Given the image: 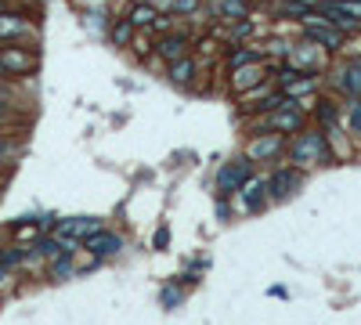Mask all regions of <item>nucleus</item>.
<instances>
[{
    "label": "nucleus",
    "mask_w": 361,
    "mask_h": 325,
    "mask_svg": "<svg viewBox=\"0 0 361 325\" xmlns=\"http://www.w3.org/2000/svg\"><path fill=\"white\" fill-rule=\"evenodd\" d=\"M322 156H325L322 134H304L300 141H296V148H293V159H296V163H318Z\"/></svg>",
    "instance_id": "nucleus-1"
},
{
    "label": "nucleus",
    "mask_w": 361,
    "mask_h": 325,
    "mask_svg": "<svg viewBox=\"0 0 361 325\" xmlns=\"http://www.w3.org/2000/svg\"><path fill=\"white\" fill-rule=\"evenodd\" d=\"M304 29H307L311 40L325 43V48H336V43H339V29L325 26V18H318V15H307V18H304Z\"/></svg>",
    "instance_id": "nucleus-2"
},
{
    "label": "nucleus",
    "mask_w": 361,
    "mask_h": 325,
    "mask_svg": "<svg viewBox=\"0 0 361 325\" xmlns=\"http://www.w3.org/2000/svg\"><path fill=\"white\" fill-rule=\"evenodd\" d=\"M83 243H87V250L98 253V257H109V253H116V250L123 246L119 235H112V231H91L87 238H83Z\"/></svg>",
    "instance_id": "nucleus-3"
},
{
    "label": "nucleus",
    "mask_w": 361,
    "mask_h": 325,
    "mask_svg": "<svg viewBox=\"0 0 361 325\" xmlns=\"http://www.w3.org/2000/svg\"><path fill=\"white\" fill-rule=\"evenodd\" d=\"M91 231H98L94 217H73V221H61V224H58V235H61V238H87Z\"/></svg>",
    "instance_id": "nucleus-4"
},
{
    "label": "nucleus",
    "mask_w": 361,
    "mask_h": 325,
    "mask_svg": "<svg viewBox=\"0 0 361 325\" xmlns=\"http://www.w3.org/2000/svg\"><path fill=\"white\" fill-rule=\"evenodd\" d=\"M246 178H249V166H246V163H231V166H224V170L217 173V185H221L224 192H228V188L235 192L239 185H246Z\"/></svg>",
    "instance_id": "nucleus-5"
},
{
    "label": "nucleus",
    "mask_w": 361,
    "mask_h": 325,
    "mask_svg": "<svg viewBox=\"0 0 361 325\" xmlns=\"http://www.w3.org/2000/svg\"><path fill=\"white\" fill-rule=\"evenodd\" d=\"M0 65H4V73H26L33 65V58L26 51H18V48H4L0 51Z\"/></svg>",
    "instance_id": "nucleus-6"
},
{
    "label": "nucleus",
    "mask_w": 361,
    "mask_h": 325,
    "mask_svg": "<svg viewBox=\"0 0 361 325\" xmlns=\"http://www.w3.org/2000/svg\"><path fill=\"white\" fill-rule=\"evenodd\" d=\"M29 26H26V18H18V15H4L0 11V40H11V36H26Z\"/></svg>",
    "instance_id": "nucleus-7"
},
{
    "label": "nucleus",
    "mask_w": 361,
    "mask_h": 325,
    "mask_svg": "<svg viewBox=\"0 0 361 325\" xmlns=\"http://www.w3.org/2000/svg\"><path fill=\"white\" fill-rule=\"evenodd\" d=\"M239 87V91H249L253 83H260V69H253V65H242V69L235 73V80H231Z\"/></svg>",
    "instance_id": "nucleus-8"
},
{
    "label": "nucleus",
    "mask_w": 361,
    "mask_h": 325,
    "mask_svg": "<svg viewBox=\"0 0 361 325\" xmlns=\"http://www.w3.org/2000/svg\"><path fill=\"white\" fill-rule=\"evenodd\" d=\"M296 185V173H289V170H282V173H274V181H271V188H274V195L279 199H286L289 195V188Z\"/></svg>",
    "instance_id": "nucleus-9"
},
{
    "label": "nucleus",
    "mask_w": 361,
    "mask_h": 325,
    "mask_svg": "<svg viewBox=\"0 0 361 325\" xmlns=\"http://www.w3.org/2000/svg\"><path fill=\"white\" fill-rule=\"evenodd\" d=\"M264 192H267V185H264V181H249V185H246V206H249V210H257V206L264 203Z\"/></svg>",
    "instance_id": "nucleus-10"
},
{
    "label": "nucleus",
    "mask_w": 361,
    "mask_h": 325,
    "mask_svg": "<svg viewBox=\"0 0 361 325\" xmlns=\"http://www.w3.org/2000/svg\"><path fill=\"white\" fill-rule=\"evenodd\" d=\"M271 127H279V130H296L300 127V113H296V108H286V113H279L271 120Z\"/></svg>",
    "instance_id": "nucleus-11"
},
{
    "label": "nucleus",
    "mask_w": 361,
    "mask_h": 325,
    "mask_svg": "<svg viewBox=\"0 0 361 325\" xmlns=\"http://www.w3.org/2000/svg\"><path fill=\"white\" fill-rule=\"evenodd\" d=\"M159 48H163V58L177 62V58L184 55V40H181V36H170V40H163V43H159Z\"/></svg>",
    "instance_id": "nucleus-12"
},
{
    "label": "nucleus",
    "mask_w": 361,
    "mask_h": 325,
    "mask_svg": "<svg viewBox=\"0 0 361 325\" xmlns=\"http://www.w3.org/2000/svg\"><path fill=\"white\" fill-rule=\"evenodd\" d=\"M339 87H344V91H351V94H361V69H358V65H351V69L344 73Z\"/></svg>",
    "instance_id": "nucleus-13"
},
{
    "label": "nucleus",
    "mask_w": 361,
    "mask_h": 325,
    "mask_svg": "<svg viewBox=\"0 0 361 325\" xmlns=\"http://www.w3.org/2000/svg\"><path fill=\"white\" fill-rule=\"evenodd\" d=\"M156 18H159V15H156L152 8H148V4H145V8H134V15H131V22H134V26H152Z\"/></svg>",
    "instance_id": "nucleus-14"
},
{
    "label": "nucleus",
    "mask_w": 361,
    "mask_h": 325,
    "mask_svg": "<svg viewBox=\"0 0 361 325\" xmlns=\"http://www.w3.org/2000/svg\"><path fill=\"white\" fill-rule=\"evenodd\" d=\"M192 73H196V65L192 62H184V58H177V65H174V80H192Z\"/></svg>",
    "instance_id": "nucleus-15"
},
{
    "label": "nucleus",
    "mask_w": 361,
    "mask_h": 325,
    "mask_svg": "<svg viewBox=\"0 0 361 325\" xmlns=\"http://www.w3.org/2000/svg\"><path fill=\"white\" fill-rule=\"evenodd\" d=\"M274 148H279V141H274V138H267V141H257V145H253L249 152H253V156H271Z\"/></svg>",
    "instance_id": "nucleus-16"
},
{
    "label": "nucleus",
    "mask_w": 361,
    "mask_h": 325,
    "mask_svg": "<svg viewBox=\"0 0 361 325\" xmlns=\"http://www.w3.org/2000/svg\"><path fill=\"white\" fill-rule=\"evenodd\" d=\"M224 15L242 18V15H246V4H242V0H224Z\"/></svg>",
    "instance_id": "nucleus-17"
},
{
    "label": "nucleus",
    "mask_w": 361,
    "mask_h": 325,
    "mask_svg": "<svg viewBox=\"0 0 361 325\" xmlns=\"http://www.w3.org/2000/svg\"><path fill=\"white\" fill-rule=\"evenodd\" d=\"M286 87L293 94H304V91H311V80H286Z\"/></svg>",
    "instance_id": "nucleus-18"
},
{
    "label": "nucleus",
    "mask_w": 361,
    "mask_h": 325,
    "mask_svg": "<svg viewBox=\"0 0 361 325\" xmlns=\"http://www.w3.org/2000/svg\"><path fill=\"white\" fill-rule=\"evenodd\" d=\"M249 62H253V55H249V51H239L235 58H231V65H235V69H242V65H249Z\"/></svg>",
    "instance_id": "nucleus-19"
},
{
    "label": "nucleus",
    "mask_w": 361,
    "mask_h": 325,
    "mask_svg": "<svg viewBox=\"0 0 361 325\" xmlns=\"http://www.w3.org/2000/svg\"><path fill=\"white\" fill-rule=\"evenodd\" d=\"M351 127H354L358 134H361V101H358V105L351 108Z\"/></svg>",
    "instance_id": "nucleus-20"
},
{
    "label": "nucleus",
    "mask_w": 361,
    "mask_h": 325,
    "mask_svg": "<svg viewBox=\"0 0 361 325\" xmlns=\"http://www.w3.org/2000/svg\"><path fill=\"white\" fill-rule=\"evenodd\" d=\"M196 4H199V0H174L177 11H196Z\"/></svg>",
    "instance_id": "nucleus-21"
},
{
    "label": "nucleus",
    "mask_w": 361,
    "mask_h": 325,
    "mask_svg": "<svg viewBox=\"0 0 361 325\" xmlns=\"http://www.w3.org/2000/svg\"><path fill=\"white\" fill-rule=\"evenodd\" d=\"M126 36H131V26H126V22H123V26H116V40H119V43H123V40H126Z\"/></svg>",
    "instance_id": "nucleus-22"
},
{
    "label": "nucleus",
    "mask_w": 361,
    "mask_h": 325,
    "mask_svg": "<svg viewBox=\"0 0 361 325\" xmlns=\"http://www.w3.org/2000/svg\"><path fill=\"white\" fill-rule=\"evenodd\" d=\"M8 120V108H4V101H0V123H4Z\"/></svg>",
    "instance_id": "nucleus-23"
},
{
    "label": "nucleus",
    "mask_w": 361,
    "mask_h": 325,
    "mask_svg": "<svg viewBox=\"0 0 361 325\" xmlns=\"http://www.w3.org/2000/svg\"><path fill=\"white\" fill-rule=\"evenodd\" d=\"M0 76H8V73H4V65H0Z\"/></svg>",
    "instance_id": "nucleus-24"
},
{
    "label": "nucleus",
    "mask_w": 361,
    "mask_h": 325,
    "mask_svg": "<svg viewBox=\"0 0 361 325\" xmlns=\"http://www.w3.org/2000/svg\"><path fill=\"white\" fill-rule=\"evenodd\" d=\"M358 69H361V62H358Z\"/></svg>",
    "instance_id": "nucleus-25"
}]
</instances>
